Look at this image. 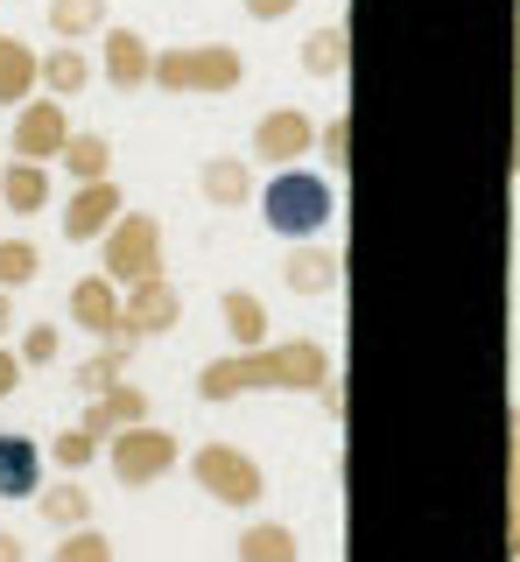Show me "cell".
Listing matches in <instances>:
<instances>
[{
    "label": "cell",
    "instance_id": "cell-19",
    "mask_svg": "<svg viewBox=\"0 0 520 562\" xmlns=\"http://www.w3.org/2000/svg\"><path fill=\"white\" fill-rule=\"evenodd\" d=\"M289 281H296V295H317V289H331V281H338V260L317 254V246H303V254L289 260Z\"/></svg>",
    "mask_w": 520,
    "mask_h": 562
},
{
    "label": "cell",
    "instance_id": "cell-35",
    "mask_svg": "<svg viewBox=\"0 0 520 562\" xmlns=\"http://www.w3.org/2000/svg\"><path fill=\"white\" fill-rule=\"evenodd\" d=\"M8 316H14V303H8V289H0V338H8Z\"/></svg>",
    "mask_w": 520,
    "mask_h": 562
},
{
    "label": "cell",
    "instance_id": "cell-27",
    "mask_svg": "<svg viewBox=\"0 0 520 562\" xmlns=\"http://www.w3.org/2000/svg\"><path fill=\"white\" fill-rule=\"evenodd\" d=\"M57 562H113V549H106V535H92V527H78L71 541L57 549Z\"/></svg>",
    "mask_w": 520,
    "mask_h": 562
},
{
    "label": "cell",
    "instance_id": "cell-34",
    "mask_svg": "<svg viewBox=\"0 0 520 562\" xmlns=\"http://www.w3.org/2000/svg\"><path fill=\"white\" fill-rule=\"evenodd\" d=\"M0 562H22V541L14 535H0Z\"/></svg>",
    "mask_w": 520,
    "mask_h": 562
},
{
    "label": "cell",
    "instance_id": "cell-22",
    "mask_svg": "<svg viewBox=\"0 0 520 562\" xmlns=\"http://www.w3.org/2000/svg\"><path fill=\"white\" fill-rule=\"evenodd\" d=\"M43 254L29 239H0V289H22V281H36Z\"/></svg>",
    "mask_w": 520,
    "mask_h": 562
},
{
    "label": "cell",
    "instance_id": "cell-9",
    "mask_svg": "<svg viewBox=\"0 0 520 562\" xmlns=\"http://www.w3.org/2000/svg\"><path fill=\"white\" fill-rule=\"evenodd\" d=\"M303 148H309V120L303 113H268L253 127V162H268V169H289V162H303Z\"/></svg>",
    "mask_w": 520,
    "mask_h": 562
},
{
    "label": "cell",
    "instance_id": "cell-32",
    "mask_svg": "<svg viewBox=\"0 0 520 562\" xmlns=\"http://www.w3.org/2000/svg\"><path fill=\"white\" fill-rule=\"evenodd\" d=\"M513 49H520V0H513ZM513 169H520V105H513Z\"/></svg>",
    "mask_w": 520,
    "mask_h": 562
},
{
    "label": "cell",
    "instance_id": "cell-8",
    "mask_svg": "<svg viewBox=\"0 0 520 562\" xmlns=\"http://www.w3.org/2000/svg\"><path fill=\"white\" fill-rule=\"evenodd\" d=\"M177 289H169L162 274L155 281H134V295H127V310H120V338H155V330H169L177 324Z\"/></svg>",
    "mask_w": 520,
    "mask_h": 562
},
{
    "label": "cell",
    "instance_id": "cell-10",
    "mask_svg": "<svg viewBox=\"0 0 520 562\" xmlns=\"http://www.w3.org/2000/svg\"><path fill=\"white\" fill-rule=\"evenodd\" d=\"M120 218V190L99 176V183H78V198L64 204V239H106V225Z\"/></svg>",
    "mask_w": 520,
    "mask_h": 562
},
{
    "label": "cell",
    "instance_id": "cell-12",
    "mask_svg": "<svg viewBox=\"0 0 520 562\" xmlns=\"http://www.w3.org/2000/svg\"><path fill=\"white\" fill-rule=\"evenodd\" d=\"M43 492V450L29 436H0V499H36Z\"/></svg>",
    "mask_w": 520,
    "mask_h": 562
},
{
    "label": "cell",
    "instance_id": "cell-31",
    "mask_svg": "<svg viewBox=\"0 0 520 562\" xmlns=\"http://www.w3.org/2000/svg\"><path fill=\"white\" fill-rule=\"evenodd\" d=\"M14 380H22V359H14V351H8V345H0V401H8V394H14Z\"/></svg>",
    "mask_w": 520,
    "mask_h": 562
},
{
    "label": "cell",
    "instance_id": "cell-24",
    "mask_svg": "<svg viewBox=\"0 0 520 562\" xmlns=\"http://www.w3.org/2000/svg\"><path fill=\"white\" fill-rule=\"evenodd\" d=\"M204 198H212V204H239V198H247V169H239L233 155H218V162L204 169Z\"/></svg>",
    "mask_w": 520,
    "mask_h": 562
},
{
    "label": "cell",
    "instance_id": "cell-6",
    "mask_svg": "<svg viewBox=\"0 0 520 562\" xmlns=\"http://www.w3.org/2000/svg\"><path fill=\"white\" fill-rule=\"evenodd\" d=\"M106 457H113V479L120 485H155L169 464H177V443H169L162 429H142V422H134V429H120L113 443H106Z\"/></svg>",
    "mask_w": 520,
    "mask_h": 562
},
{
    "label": "cell",
    "instance_id": "cell-15",
    "mask_svg": "<svg viewBox=\"0 0 520 562\" xmlns=\"http://www.w3.org/2000/svg\"><path fill=\"white\" fill-rule=\"evenodd\" d=\"M71 316L99 338H120V303H113V274H84L71 289Z\"/></svg>",
    "mask_w": 520,
    "mask_h": 562
},
{
    "label": "cell",
    "instance_id": "cell-28",
    "mask_svg": "<svg viewBox=\"0 0 520 562\" xmlns=\"http://www.w3.org/2000/svg\"><path fill=\"white\" fill-rule=\"evenodd\" d=\"M338 57H344V29H324L317 43L303 49V64H309V70H324V78H331V70H338Z\"/></svg>",
    "mask_w": 520,
    "mask_h": 562
},
{
    "label": "cell",
    "instance_id": "cell-4",
    "mask_svg": "<svg viewBox=\"0 0 520 562\" xmlns=\"http://www.w3.org/2000/svg\"><path fill=\"white\" fill-rule=\"evenodd\" d=\"M106 274L113 281H155L162 274V233L148 211H120L106 225Z\"/></svg>",
    "mask_w": 520,
    "mask_h": 562
},
{
    "label": "cell",
    "instance_id": "cell-3",
    "mask_svg": "<svg viewBox=\"0 0 520 562\" xmlns=\"http://www.w3.org/2000/svg\"><path fill=\"white\" fill-rule=\"evenodd\" d=\"M155 85H162V92H233L239 85V49H225V43L162 49V57H155Z\"/></svg>",
    "mask_w": 520,
    "mask_h": 562
},
{
    "label": "cell",
    "instance_id": "cell-13",
    "mask_svg": "<svg viewBox=\"0 0 520 562\" xmlns=\"http://www.w3.org/2000/svg\"><path fill=\"white\" fill-rule=\"evenodd\" d=\"M106 78L120 85V92H134V85H155V49H148L134 29H113V35H106Z\"/></svg>",
    "mask_w": 520,
    "mask_h": 562
},
{
    "label": "cell",
    "instance_id": "cell-11",
    "mask_svg": "<svg viewBox=\"0 0 520 562\" xmlns=\"http://www.w3.org/2000/svg\"><path fill=\"white\" fill-rule=\"evenodd\" d=\"M142 408H148V394H142V386H120V380H113L106 394H99L92 408H84V422H78V429L92 436V443H113L120 429H134V422H142Z\"/></svg>",
    "mask_w": 520,
    "mask_h": 562
},
{
    "label": "cell",
    "instance_id": "cell-33",
    "mask_svg": "<svg viewBox=\"0 0 520 562\" xmlns=\"http://www.w3.org/2000/svg\"><path fill=\"white\" fill-rule=\"evenodd\" d=\"M247 8L260 14V22H274V14H289V8H296V0H247Z\"/></svg>",
    "mask_w": 520,
    "mask_h": 562
},
{
    "label": "cell",
    "instance_id": "cell-2",
    "mask_svg": "<svg viewBox=\"0 0 520 562\" xmlns=\"http://www.w3.org/2000/svg\"><path fill=\"white\" fill-rule=\"evenodd\" d=\"M260 211H268V225H274V233L309 239V233H324V218H331V183L289 162V176H274V183H268Z\"/></svg>",
    "mask_w": 520,
    "mask_h": 562
},
{
    "label": "cell",
    "instance_id": "cell-21",
    "mask_svg": "<svg viewBox=\"0 0 520 562\" xmlns=\"http://www.w3.org/2000/svg\"><path fill=\"white\" fill-rule=\"evenodd\" d=\"M64 169H71L78 183H99V176H106V140H99V134L64 140Z\"/></svg>",
    "mask_w": 520,
    "mask_h": 562
},
{
    "label": "cell",
    "instance_id": "cell-23",
    "mask_svg": "<svg viewBox=\"0 0 520 562\" xmlns=\"http://www.w3.org/2000/svg\"><path fill=\"white\" fill-rule=\"evenodd\" d=\"M36 499H43V520H57V527H78L84 514H92L84 485H49V492H36Z\"/></svg>",
    "mask_w": 520,
    "mask_h": 562
},
{
    "label": "cell",
    "instance_id": "cell-30",
    "mask_svg": "<svg viewBox=\"0 0 520 562\" xmlns=\"http://www.w3.org/2000/svg\"><path fill=\"white\" fill-rule=\"evenodd\" d=\"M92 450H99V443H92L84 429H64V436H57V464H64V471H78V464H84Z\"/></svg>",
    "mask_w": 520,
    "mask_h": 562
},
{
    "label": "cell",
    "instance_id": "cell-7",
    "mask_svg": "<svg viewBox=\"0 0 520 562\" xmlns=\"http://www.w3.org/2000/svg\"><path fill=\"white\" fill-rule=\"evenodd\" d=\"M14 113H22V120H14V155H22V162H49V155H64L71 127H64L57 99H22Z\"/></svg>",
    "mask_w": 520,
    "mask_h": 562
},
{
    "label": "cell",
    "instance_id": "cell-14",
    "mask_svg": "<svg viewBox=\"0 0 520 562\" xmlns=\"http://www.w3.org/2000/svg\"><path fill=\"white\" fill-rule=\"evenodd\" d=\"M36 85H43V57L22 35H0V105H22Z\"/></svg>",
    "mask_w": 520,
    "mask_h": 562
},
{
    "label": "cell",
    "instance_id": "cell-25",
    "mask_svg": "<svg viewBox=\"0 0 520 562\" xmlns=\"http://www.w3.org/2000/svg\"><path fill=\"white\" fill-rule=\"evenodd\" d=\"M99 8H106V0H57V8H49V29H57L64 43H71V35L99 29Z\"/></svg>",
    "mask_w": 520,
    "mask_h": 562
},
{
    "label": "cell",
    "instance_id": "cell-26",
    "mask_svg": "<svg viewBox=\"0 0 520 562\" xmlns=\"http://www.w3.org/2000/svg\"><path fill=\"white\" fill-rule=\"evenodd\" d=\"M84 78H92V70H84L78 49H57V57H43V85H49V92H84Z\"/></svg>",
    "mask_w": 520,
    "mask_h": 562
},
{
    "label": "cell",
    "instance_id": "cell-1",
    "mask_svg": "<svg viewBox=\"0 0 520 562\" xmlns=\"http://www.w3.org/2000/svg\"><path fill=\"white\" fill-rule=\"evenodd\" d=\"M247 386H309V394H331V359H324V345L309 338H289V345H253V351H233V359H212L197 380L204 401H233L247 394Z\"/></svg>",
    "mask_w": 520,
    "mask_h": 562
},
{
    "label": "cell",
    "instance_id": "cell-18",
    "mask_svg": "<svg viewBox=\"0 0 520 562\" xmlns=\"http://www.w3.org/2000/svg\"><path fill=\"white\" fill-rule=\"evenodd\" d=\"M239 562H296V535L274 527V520H260V527L239 535Z\"/></svg>",
    "mask_w": 520,
    "mask_h": 562
},
{
    "label": "cell",
    "instance_id": "cell-5",
    "mask_svg": "<svg viewBox=\"0 0 520 562\" xmlns=\"http://www.w3.org/2000/svg\"><path fill=\"white\" fill-rule=\"evenodd\" d=\"M190 471H197V485L212 492V499H225V506H253L260 499V464L239 457L233 443H204L190 457Z\"/></svg>",
    "mask_w": 520,
    "mask_h": 562
},
{
    "label": "cell",
    "instance_id": "cell-29",
    "mask_svg": "<svg viewBox=\"0 0 520 562\" xmlns=\"http://www.w3.org/2000/svg\"><path fill=\"white\" fill-rule=\"evenodd\" d=\"M22 359H29V366H49V359H57V330H49V324H29Z\"/></svg>",
    "mask_w": 520,
    "mask_h": 562
},
{
    "label": "cell",
    "instance_id": "cell-20",
    "mask_svg": "<svg viewBox=\"0 0 520 562\" xmlns=\"http://www.w3.org/2000/svg\"><path fill=\"white\" fill-rule=\"evenodd\" d=\"M127 351H134V338H113L92 366H78V386H84V394H106V386L120 380V366H127Z\"/></svg>",
    "mask_w": 520,
    "mask_h": 562
},
{
    "label": "cell",
    "instance_id": "cell-17",
    "mask_svg": "<svg viewBox=\"0 0 520 562\" xmlns=\"http://www.w3.org/2000/svg\"><path fill=\"white\" fill-rule=\"evenodd\" d=\"M218 310H225V330H233V345H247V351H253L260 338H268V310H260L247 289H225V303H218Z\"/></svg>",
    "mask_w": 520,
    "mask_h": 562
},
{
    "label": "cell",
    "instance_id": "cell-16",
    "mask_svg": "<svg viewBox=\"0 0 520 562\" xmlns=\"http://www.w3.org/2000/svg\"><path fill=\"white\" fill-rule=\"evenodd\" d=\"M0 204L22 211V218H29V211H43V204H49V176H43V162H22V155H14V162L0 169Z\"/></svg>",
    "mask_w": 520,
    "mask_h": 562
}]
</instances>
